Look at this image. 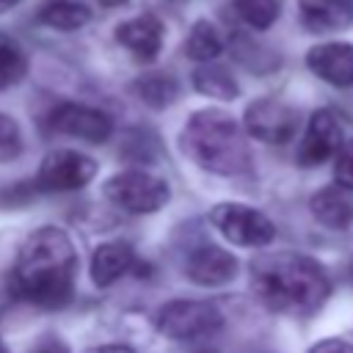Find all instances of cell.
Returning <instances> with one entry per match:
<instances>
[{
  "label": "cell",
  "mask_w": 353,
  "mask_h": 353,
  "mask_svg": "<svg viewBox=\"0 0 353 353\" xmlns=\"http://www.w3.org/2000/svg\"><path fill=\"white\" fill-rule=\"evenodd\" d=\"M77 279V251L72 237L58 226L36 229L19 248L14 270H11V290L17 298L41 306V309H61L72 301Z\"/></svg>",
  "instance_id": "obj_1"
},
{
  "label": "cell",
  "mask_w": 353,
  "mask_h": 353,
  "mask_svg": "<svg viewBox=\"0 0 353 353\" xmlns=\"http://www.w3.org/2000/svg\"><path fill=\"white\" fill-rule=\"evenodd\" d=\"M251 284L270 312L295 314V317L317 312L331 292V281L325 270L312 256L292 251L254 259Z\"/></svg>",
  "instance_id": "obj_2"
},
{
  "label": "cell",
  "mask_w": 353,
  "mask_h": 353,
  "mask_svg": "<svg viewBox=\"0 0 353 353\" xmlns=\"http://www.w3.org/2000/svg\"><path fill=\"white\" fill-rule=\"evenodd\" d=\"M179 143L182 152L204 171L221 176H243L254 168L251 149L240 124L223 110H196L188 119Z\"/></svg>",
  "instance_id": "obj_3"
},
{
  "label": "cell",
  "mask_w": 353,
  "mask_h": 353,
  "mask_svg": "<svg viewBox=\"0 0 353 353\" xmlns=\"http://www.w3.org/2000/svg\"><path fill=\"white\" fill-rule=\"evenodd\" d=\"M105 199L132 215H146V212H157L160 207L168 204V185L146 171H119L113 174L105 185H102Z\"/></svg>",
  "instance_id": "obj_4"
},
{
  "label": "cell",
  "mask_w": 353,
  "mask_h": 353,
  "mask_svg": "<svg viewBox=\"0 0 353 353\" xmlns=\"http://www.w3.org/2000/svg\"><path fill=\"white\" fill-rule=\"evenodd\" d=\"M223 314L215 303L207 301H168L157 312V331L171 339H199L221 331Z\"/></svg>",
  "instance_id": "obj_5"
},
{
  "label": "cell",
  "mask_w": 353,
  "mask_h": 353,
  "mask_svg": "<svg viewBox=\"0 0 353 353\" xmlns=\"http://www.w3.org/2000/svg\"><path fill=\"white\" fill-rule=\"evenodd\" d=\"M210 221L229 243L243 245V248L268 245L276 237L273 221L265 212H259L254 207H245V204H232V201L218 204V207H212Z\"/></svg>",
  "instance_id": "obj_6"
},
{
  "label": "cell",
  "mask_w": 353,
  "mask_h": 353,
  "mask_svg": "<svg viewBox=\"0 0 353 353\" xmlns=\"http://www.w3.org/2000/svg\"><path fill=\"white\" fill-rule=\"evenodd\" d=\"M97 174V163L74 149H52L36 174V185L50 193H66L85 188Z\"/></svg>",
  "instance_id": "obj_7"
},
{
  "label": "cell",
  "mask_w": 353,
  "mask_h": 353,
  "mask_svg": "<svg viewBox=\"0 0 353 353\" xmlns=\"http://www.w3.org/2000/svg\"><path fill=\"white\" fill-rule=\"evenodd\" d=\"M245 132L262 143H287L298 132V110L281 99H254L243 116Z\"/></svg>",
  "instance_id": "obj_8"
},
{
  "label": "cell",
  "mask_w": 353,
  "mask_h": 353,
  "mask_svg": "<svg viewBox=\"0 0 353 353\" xmlns=\"http://www.w3.org/2000/svg\"><path fill=\"white\" fill-rule=\"evenodd\" d=\"M50 127L61 135L80 138L88 143H102L113 132V121L105 110L91 108V105H80V102H61L58 108H52Z\"/></svg>",
  "instance_id": "obj_9"
},
{
  "label": "cell",
  "mask_w": 353,
  "mask_h": 353,
  "mask_svg": "<svg viewBox=\"0 0 353 353\" xmlns=\"http://www.w3.org/2000/svg\"><path fill=\"white\" fill-rule=\"evenodd\" d=\"M339 146H342V121L334 110L320 108L312 113V119L306 124V132L298 143L295 160H298V165L312 168V165H320L328 157H334Z\"/></svg>",
  "instance_id": "obj_10"
},
{
  "label": "cell",
  "mask_w": 353,
  "mask_h": 353,
  "mask_svg": "<svg viewBox=\"0 0 353 353\" xmlns=\"http://www.w3.org/2000/svg\"><path fill=\"white\" fill-rule=\"evenodd\" d=\"M306 66L312 74L336 88L353 85V44L347 41H323L306 52Z\"/></svg>",
  "instance_id": "obj_11"
},
{
  "label": "cell",
  "mask_w": 353,
  "mask_h": 353,
  "mask_svg": "<svg viewBox=\"0 0 353 353\" xmlns=\"http://www.w3.org/2000/svg\"><path fill=\"white\" fill-rule=\"evenodd\" d=\"M163 22L154 14H141L116 28V41L138 61H154L163 47Z\"/></svg>",
  "instance_id": "obj_12"
},
{
  "label": "cell",
  "mask_w": 353,
  "mask_h": 353,
  "mask_svg": "<svg viewBox=\"0 0 353 353\" xmlns=\"http://www.w3.org/2000/svg\"><path fill=\"white\" fill-rule=\"evenodd\" d=\"M185 270H188V279L201 287H221L234 279L237 259L218 245H201L188 256Z\"/></svg>",
  "instance_id": "obj_13"
},
{
  "label": "cell",
  "mask_w": 353,
  "mask_h": 353,
  "mask_svg": "<svg viewBox=\"0 0 353 353\" xmlns=\"http://www.w3.org/2000/svg\"><path fill=\"white\" fill-rule=\"evenodd\" d=\"M298 11L312 33H334L353 22V0H298Z\"/></svg>",
  "instance_id": "obj_14"
},
{
  "label": "cell",
  "mask_w": 353,
  "mask_h": 353,
  "mask_svg": "<svg viewBox=\"0 0 353 353\" xmlns=\"http://www.w3.org/2000/svg\"><path fill=\"white\" fill-rule=\"evenodd\" d=\"M309 210L317 218V223L328 229H345L353 221V193L342 185L320 188L309 199Z\"/></svg>",
  "instance_id": "obj_15"
},
{
  "label": "cell",
  "mask_w": 353,
  "mask_h": 353,
  "mask_svg": "<svg viewBox=\"0 0 353 353\" xmlns=\"http://www.w3.org/2000/svg\"><path fill=\"white\" fill-rule=\"evenodd\" d=\"M135 265V254L127 243L121 240H113V243H105L94 251L91 256V281L97 287H110L116 284L130 268Z\"/></svg>",
  "instance_id": "obj_16"
},
{
  "label": "cell",
  "mask_w": 353,
  "mask_h": 353,
  "mask_svg": "<svg viewBox=\"0 0 353 353\" xmlns=\"http://www.w3.org/2000/svg\"><path fill=\"white\" fill-rule=\"evenodd\" d=\"M39 19L55 30H77L91 19V11L80 0H47L39 8Z\"/></svg>",
  "instance_id": "obj_17"
},
{
  "label": "cell",
  "mask_w": 353,
  "mask_h": 353,
  "mask_svg": "<svg viewBox=\"0 0 353 353\" xmlns=\"http://www.w3.org/2000/svg\"><path fill=\"white\" fill-rule=\"evenodd\" d=\"M193 85H196L199 94L212 97V99H223V102H226V99H234V97L240 94L237 80H234L223 66H215V63H210V61L193 72Z\"/></svg>",
  "instance_id": "obj_18"
},
{
  "label": "cell",
  "mask_w": 353,
  "mask_h": 353,
  "mask_svg": "<svg viewBox=\"0 0 353 353\" xmlns=\"http://www.w3.org/2000/svg\"><path fill=\"white\" fill-rule=\"evenodd\" d=\"M135 94H138V99L143 102V105H149V108H168L171 102H176V97H179V85H176V80L171 77V74H163V72H152V74H143V77H138L135 80Z\"/></svg>",
  "instance_id": "obj_19"
},
{
  "label": "cell",
  "mask_w": 353,
  "mask_h": 353,
  "mask_svg": "<svg viewBox=\"0 0 353 353\" xmlns=\"http://www.w3.org/2000/svg\"><path fill=\"white\" fill-rule=\"evenodd\" d=\"M221 50H223V39H221L218 28L212 22H207V19H199L188 33L185 55L193 58V61L207 63V61H215L221 55Z\"/></svg>",
  "instance_id": "obj_20"
},
{
  "label": "cell",
  "mask_w": 353,
  "mask_h": 353,
  "mask_svg": "<svg viewBox=\"0 0 353 353\" xmlns=\"http://www.w3.org/2000/svg\"><path fill=\"white\" fill-rule=\"evenodd\" d=\"M28 72V55L22 52V47L8 39L0 36V91L17 85Z\"/></svg>",
  "instance_id": "obj_21"
},
{
  "label": "cell",
  "mask_w": 353,
  "mask_h": 353,
  "mask_svg": "<svg viewBox=\"0 0 353 353\" xmlns=\"http://www.w3.org/2000/svg\"><path fill=\"white\" fill-rule=\"evenodd\" d=\"M232 3L237 17L256 30H268L279 19V0H232Z\"/></svg>",
  "instance_id": "obj_22"
},
{
  "label": "cell",
  "mask_w": 353,
  "mask_h": 353,
  "mask_svg": "<svg viewBox=\"0 0 353 353\" xmlns=\"http://www.w3.org/2000/svg\"><path fill=\"white\" fill-rule=\"evenodd\" d=\"M22 152V135H19V124L0 113V163H8L14 160L17 154Z\"/></svg>",
  "instance_id": "obj_23"
},
{
  "label": "cell",
  "mask_w": 353,
  "mask_h": 353,
  "mask_svg": "<svg viewBox=\"0 0 353 353\" xmlns=\"http://www.w3.org/2000/svg\"><path fill=\"white\" fill-rule=\"evenodd\" d=\"M334 179H336V185L353 190V141H347V143H342V146L336 149Z\"/></svg>",
  "instance_id": "obj_24"
},
{
  "label": "cell",
  "mask_w": 353,
  "mask_h": 353,
  "mask_svg": "<svg viewBox=\"0 0 353 353\" xmlns=\"http://www.w3.org/2000/svg\"><path fill=\"white\" fill-rule=\"evenodd\" d=\"M309 353H353V342H345V339H323V342L312 345Z\"/></svg>",
  "instance_id": "obj_25"
},
{
  "label": "cell",
  "mask_w": 353,
  "mask_h": 353,
  "mask_svg": "<svg viewBox=\"0 0 353 353\" xmlns=\"http://www.w3.org/2000/svg\"><path fill=\"white\" fill-rule=\"evenodd\" d=\"M30 353H69V347H66L58 336H44V339H39V342L33 345Z\"/></svg>",
  "instance_id": "obj_26"
},
{
  "label": "cell",
  "mask_w": 353,
  "mask_h": 353,
  "mask_svg": "<svg viewBox=\"0 0 353 353\" xmlns=\"http://www.w3.org/2000/svg\"><path fill=\"white\" fill-rule=\"evenodd\" d=\"M88 353H132V347H127V345H102V347H94Z\"/></svg>",
  "instance_id": "obj_27"
},
{
  "label": "cell",
  "mask_w": 353,
  "mask_h": 353,
  "mask_svg": "<svg viewBox=\"0 0 353 353\" xmlns=\"http://www.w3.org/2000/svg\"><path fill=\"white\" fill-rule=\"evenodd\" d=\"M22 0H0V14H6V11H11L14 6H19Z\"/></svg>",
  "instance_id": "obj_28"
},
{
  "label": "cell",
  "mask_w": 353,
  "mask_h": 353,
  "mask_svg": "<svg viewBox=\"0 0 353 353\" xmlns=\"http://www.w3.org/2000/svg\"><path fill=\"white\" fill-rule=\"evenodd\" d=\"M105 8H113V6H121V3H127V0H99Z\"/></svg>",
  "instance_id": "obj_29"
},
{
  "label": "cell",
  "mask_w": 353,
  "mask_h": 353,
  "mask_svg": "<svg viewBox=\"0 0 353 353\" xmlns=\"http://www.w3.org/2000/svg\"><path fill=\"white\" fill-rule=\"evenodd\" d=\"M196 353H218V350H207V347H201V350H196Z\"/></svg>",
  "instance_id": "obj_30"
},
{
  "label": "cell",
  "mask_w": 353,
  "mask_h": 353,
  "mask_svg": "<svg viewBox=\"0 0 353 353\" xmlns=\"http://www.w3.org/2000/svg\"><path fill=\"white\" fill-rule=\"evenodd\" d=\"M0 353H3V350H0Z\"/></svg>",
  "instance_id": "obj_31"
}]
</instances>
